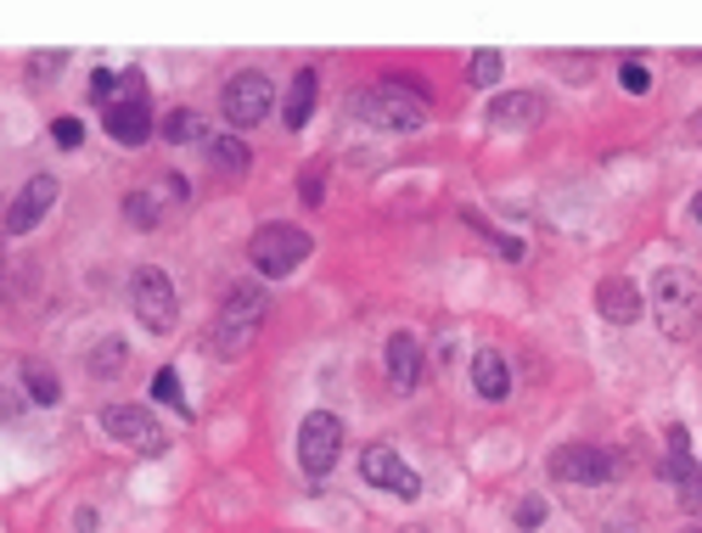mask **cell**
<instances>
[{
  "instance_id": "cell-5",
  "label": "cell",
  "mask_w": 702,
  "mask_h": 533,
  "mask_svg": "<svg viewBox=\"0 0 702 533\" xmlns=\"http://www.w3.org/2000/svg\"><path fill=\"white\" fill-rule=\"evenodd\" d=\"M129 304H136V320L147 326V331H175V320H180V304H175V281L163 276V270H152V264H141L136 276H129Z\"/></svg>"
},
{
  "instance_id": "cell-27",
  "label": "cell",
  "mask_w": 702,
  "mask_h": 533,
  "mask_svg": "<svg viewBox=\"0 0 702 533\" xmlns=\"http://www.w3.org/2000/svg\"><path fill=\"white\" fill-rule=\"evenodd\" d=\"M90 96H96L102 107H113V96H124V74H113V68H96V74H90Z\"/></svg>"
},
{
  "instance_id": "cell-8",
  "label": "cell",
  "mask_w": 702,
  "mask_h": 533,
  "mask_svg": "<svg viewBox=\"0 0 702 533\" xmlns=\"http://www.w3.org/2000/svg\"><path fill=\"white\" fill-rule=\"evenodd\" d=\"M613 472H618V460L607 449H596V444H562V449H551V478L556 483L601 488V483H613Z\"/></svg>"
},
{
  "instance_id": "cell-17",
  "label": "cell",
  "mask_w": 702,
  "mask_h": 533,
  "mask_svg": "<svg viewBox=\"0 0 702 533\" xmlns=\"http://www.w3.org/2000/svg\"><path fill=\"white\" fill-rule=\"evenodd\" d=\"M473 388H478V398H489V405H500V398H512L506 359H500L494 348H478V354H473Z\"/></svg>"
},
{
  "instance_id": "cell-26",
  "label": "cell",
  "mask_w": 702,
  "mask_h": 533,
  "mask_svg": "<svg viewBox=\"0 0 702 533\" xmlns=\"http://www.w3.org/2000/svg\"><path fill=\"white\" fill-rule=\"evenodd\" d=\"M124 214H129V225H136V230H152L158 225V203H152L147 191H129L124 196Z\"/></svg>"
},
{
  "instance_id": "cell-22",
  "label": "cell",
  "mask_w": 702,
  "mask_h": 533,
  "mask_svg": "<svg viewBox=\"0 0 702 533\" xmlns=\"http://www.w3.org/2000/svg\"><path fill=\"white\" fill-rule=\"evenodd\" d=\"M163 141H175V147H186V141H209V136H203V118H197L191 107L170 113V118H163Z\"/></svg>"
},
{
  "instance_id": "cell-3",
  "label": "cell",
  "mask_w": 702,
  "mask_h": 533,
  "mask_svg": "<svg viewBox=\"0 0 702 533\" xmlns=\"http://www.w3.org/2000/svg\"><path fill=\"white\" fill-rule=\"evenodd\" d=\"M652 315H657V331L675 343H691L702 331V281L691 270H657L652 281Z\"/></svg>"
},
{
  "instance_id": "cell-21",
  "label": "cell",
  "mask_w": 702,
  "mask_h": 533,
  "mask_svg": "<svg viewBox=\"0 0 702 533\" xmlns=\"http://www.w3.org/2000/svg\"><path fill=\"white\" fill-rule=\"evenodd\" d=\"M124 359H129L124 338H102V343H96V354H90V377H96V382H113V377L124 371Z\"/></svg>"
},
{
  "instance_id": "cell-34",
  "label": "cell",
  "mask_w": 702,
  "mask_h": 533,
  "mask_svg": "<svg viewBox=\"0 0 702 533\" xmlns=\"http://www.w3.org/2000/svg\"><path fill=\"white\" fill-rule=\"evenodd\" d=\"M0 230H7V219H0Z\"/></svg>"
},
{
  "instance_id": "cell-16",
  "label": "cell",
  "mask_w": 702,
  "mask_h": 533,
  "mask_svg": "<svg viewBox=\"0 0 702 533\" xmlns=\"http://www.w3.org/2000/svg\"><path fill=\"white\" fill-rule=\"evenodd\" d=\"M108 136H113L118 147H147V141H152V113H147V102H113V107H108Z\"/></svg>"
},
{
  "instance_id": "cell-11",
  "label": "cell",
  "mask_w": 702,
  "mask_h": 533,
  "mask_svg": "<svg viewBox=\"0 0 702 533\" xmlns=\"http://www.w3.org/2000/svg\"><path fill=\"white\" fill-rule=\"evenodd\" d=\"M668 478H675L680 506L697 511L702 506V466L691 460V432L686 427H668Z\"/></svg>"
},
{
  "instance_id": "cell-18",
  "label": "cell",
  "mask_w": 702,
  "mask_h": 533,
  "mask_svg": "<svg viewBox=\"0 0 702 533\" xmlns=\"http://www.w3.org/2000/svg\"><path fill=\"white\" fill-rule=\"evenodd\" d=\"M315 96H321V74H315V68H304V74L292 79V90H287V107H281L292 129H304V124H310V113H315Z\"/></svg>"
},
{
  "instance_id": "cell-2",
  "label": "cell",
  "mask_w": 702,
  "mask_h": 533,
  "mask_svg": "<svg viewBox=\"0 0 702 533\" xmlns=\"http://www.w3.org/2000/svg\"><path fill=\"white\" fill-rule=\"evenodd\" d=\"M354 113L377 129H393V136H416L427 124V96L411 85V74H388L383 85H372L365 96H354Z\"/></svg>"
},
{
  "instance_id": "cell-25",
  "label": "cell",
  "mask_w": 702,
  "mask_h": 533,
  "mask_svg": "<svg viewBox=\"0 0 702 533\" xmlns=\"http://www.w3.org/2000/svg\"><path fill=\"white\" fill-rule=\"evenodd\" d=\"M152 398H163V405H170V410L191 416V405H186V393H180V377L170 371V365H163V371L152 377Z\"/></svg>"
},
{
  "instance_id": "cell-12",
  "label": "cell",
  "mask_w": 702,
  "mask_h": 533,
  "mask_svg": "<svg viewBox=\"0 0 702 533\" xmlns=\"http://www.w3.org/2000/svg\"><path fill=\"white\" fill-rule=\"evenodd\" d=\"M51 203H57V175H35V180L17 191V203L7 214V230H12V237H28V230L51 214Z\"/></svg>"
},
{
  "instance_id": "cell-35",
  "label": "cell",
  "mask_w": 702,
  "mask_h": 533,
  "mask_svg": "<svg viewBox=\"0 0 702 533\" xmlns=\"http://www.w3.org/2000/svg\"><path fill=\"white\" fill-rule=\"evenodd\" d=\"M697 533H702V528H697Z\"/></svg>"
},
{
  "instance_id": "cell-15",
  "label": "cell",
  "mask_w": 702,
  "mask_h": 533,
  "mask_svg": "<svg viewBox=\"0 0 702 533\" xmlns=\"http://www.w3.org/2000/svg\"><path fill=\"white\" fill-rule=\"evenodd\" d=\"M540 118H546V102L534 90H506L489 102V124H500V129H534Z\"/></svg>"
},
{
  "instance_id": "cell-20",
  "label": "cell",
  "mask_w": 702,
  "mask_h": 533,
  "mask_svg": "<svg viewBox=\"0 0 702 533\" xmlns=\"http://www.w3.org/2000/svg\"><path fill=\"white\" fill-rule=\"evenodd\" d=\"M209 163H220L225 175H242L248 163H253V152H248V141H237V136H209Z\"/></svg>"
},
{
  "instance_id": "cell-28",
  "label": "cell",
  "mask_w": 702,
  "mask_h": 533,
  "mask_svg": "<svg viewBox=\"0 0 702 533\" xmlns=\"http://www.w3.org/2000/svg\"><path fill=\"white\" fill-rule=\"evenodd\" d=\"M618 85H624L629 96H647V90H652V74H647V68H641V62H635V56H629V62H624V68H618Z\"/></svg>"
},
{
  "instance_id": "cell-32",
  "label": "cell",
  "mask_w": 702,
  "mask_h": 533,
  "mask_svg": "<svg viewBox=\"0 0 702 533\" xmlns=\"http://www.w3.org/2000/svg\"><path fill=\"white\" fill-rule=\"evenodd\" d=\"M304 203H321V175H304Z\"/></svg>"
},
{
  "instance_id": "cell-1",
  "label": "cell",
  "mask_w": 702,
  "mask_h": 533,
  "mask_svg": "<svg viewBox=\"0 0 702 533\" xmlns=\"http://www.w3.org/2000/svg\"><path fill=\"white\" fill-rule=\"evenodd\" d=\"M264 309H271V292H264L259 281H237L225 292V304H220V320L209 331V348L220 359H242L259 338V326H264Z\"/></svg>"
},
{
  "instance_id": "cell-4",
  "label": "cell",
  "mask_w": 702,
  "mask_h": 533,
  "mask_svg": "<svg viewBox=\"0 0 702 533\" xmlns=\"http://www.w3.org/2000/svg\"><path fill=\"white\" fill-rule=\"evenodd\" d=\"M315 253V242H310V230H298V225H259L253 230V242H248V258H253V270L264 276V281H281V276H292L298 264H304Z\"/></svg>"
},
{
  "instance_id": "cell-33",
  "label": "cell",
  "mask_w": 702,
  "mask_h": 533,
  "mask_svg": "<svg viewBox=\"0 0 702 533\" xmlns=\"http://www.w3.org/2000/svg\"><path fill=\"white\" fill-rule=\"evenodd\" d=\"M691 214H697V225H702V191L691 196Z\"/></svg>"
},
{
  "instance_id": "cell-29",
  "label": "cell",
  "mask_w": 702,
  "mask_h": 533,
  "mask_svg": "<svg viewBox=\"0 0 702 533\" xmlns=\"http://www.w3.org/2000/svg\"><path fill=\"white\" fill-rule=\"evenodd\" d=\"M51 141L74 152V147L85 141V124H79V118H57V124H51Z\"/></svg>"
},
{
  "instance_id": "cell-13",
  "label": "cell",
  "mask_w": 702,
  "mask_h": 533,
  "mask_svg": "<svg viewBox=\"0 0 702 533\" xmlns=\"http://www.w3.org/2000/svg\"><path fill=\"white\" fill-rule=\"evenodd\" d=\"M383 365H388V382L399 393H416V382H422V343L411 338V331H393L388 348H383Z\"/></svg>"
},
{
  "instance_id": "cell-6",
  "label": "cell",
  "mask_w": 702,
  "mask_h": 533,
  "mask_svg": "<svg viewBox=\"0 0 702 533\" xmlns=\"http://www.w3.org/2000/svg\"><path fill=\"white\" fill-rule=\"evenodd\" d=\"M338 449H343V416L310 410L304 421H298V466H304L310 478H326L331 460H338Z\"/></svg>"
},
{
  "instance_id": "cell-31",
  "label": "cell",
  "mask_w": 702,
  "mask_h": 533,
  "mask_svg": "<svg viewBox=\"0 0 702 533\" xmlns=\"http://www.w3.org/2000/svg\"><path fill=\"white\" fill-rule=\"evenodd\" d=\"M28 68H35V74H57V68H62V51H40Z\"/></svg>"
},
{
  "instance_id": "cell-23",
  "label": "cell",
  "mask_w": 702,
  "mask_h": 533,
  "mask_svg": "<svg viewBox=\"0 0 702 533\" xmlns=\"http://www.w3.org/2000/svg\"><path fill=\"white\" fill-rule=\"evenodd\" d=\"M461 219H466V225H473V230H478V237H484V242H494V248H500V258H512V264L523 258V242H517V237H500V230H494L489 219H478V208H466Z\"/></svg>"
},
{
  "instance_id": "cell-7",
  "label": "cell",
  "mask_w": 702,
  "mask_h": 533,
  "mask_svg": "<svg viewBox=\"0 0 702 533\" xmlns=\"http://www.w3.org/2000/svg\"><path fill=\"white\" fill-rule=\"evenodd\" d=\"M225 124L230 129H248V124H264L271 118V107H276V79L271 74H259V68H248V74H237L225 85Z\"/></svg>"
},
{
  "instance_id": "cell-14",
  "label": "cell",
  "mask_w": 702,
  "mask_h": 533,
  "mask_svg": "<svg viewBox=\"0 0 702 533\" xmlns=\"http://www.w3.org/2000/svg\"><path fill=\"white\" fill-rule=\"evenodd\" d=\"M596 309H601V320H613V326H635L647 304H641V292H635L624 276H607L596 287Z\"/></svg>"
},
{
  "instance_id": "cell-10",
  "label": "cell",
  "mask_w": 702,
  "mask_h": 533,
  "mask_svg": "<svg viewBox=\"0 0 702 533\" xmlns=\"http://www.w3.org/2000/svg\"><path fill=\"white\" fill-rule=\"evenodd\" d=\"M360 472H365V483H377V488H388V494H399V499H422V478H416L388 444H372V449H365V455H360Z\"/></svg>"
},
{
  "instance_id": "cell-9",
  "label": "cell",
  "mask_w": 702,
  "mask_h": 533,
  "mask_svg": "<svg viewBox=\"0 0 702 533\" xmlns=\"http://www.w3.org/2000/svg\"><path fill=\"white\" fill-rule=\"evenodd\" d=\"M102 427L113 432L118 444L136 449V455H163V444H170V439H163V427H158L141 405H108V410H102Z\"/></svg>"
},
{
  "instance_id": "cell-24",
  "label": "cell",
  "mask_w": 702,
  "mask_h": 533,
  "mask_svg": "<svg viewBox=\"0 0 702 533\" xmlns=\"http://www.w3.org/2000/svg\"><path fill=\"white\" fill-rule=\"evenodd\" d=\"M494 79H500V51H473V62H466V85L489 90Z\"/></svg>"
},
{
  "instance_id": "cell-30",
  "label": "cell",
  "mask_w": 702,
  "mask_h": 533,
  "mask_svg": "<svg viewBox=\"0 0 702 533\" xmlns=\"http://www.w3.org/2000/svg\"><path fill=\"white\" fill-rule=\"evenodd\" d=\"M546 522V499L540 494H528L523 506H517V528H540Z\"/></svg>"
},
{
  "instance_id": "cell-19",
  "label": "cell",
  "mask_w": 702,
  "mask_h": 533,
  "mask_svg": "<svg viewBox=\"0 0 702 533\" xmlns=\"http://www.w3.org/2000/svg\"><path fill=\"white\" fill-rule=\"evenodd\" d=\"M23 393L35 398L40 410H51L57 398H62V382H57V371H51V365H23Z\"/></svg>"
}]
</instances>
